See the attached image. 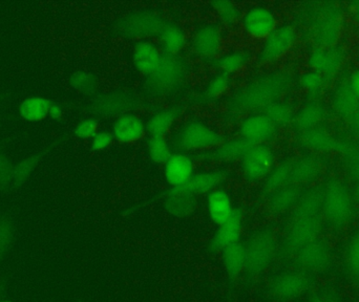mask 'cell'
Returning a JSON list of instances; mask_svg holds the SVG:
<instances>
[{
  "label": "cell",
  "instance_id": "obj_1",
  "mask_svg": "<svg viewBox=\"0 0 359 302\" xmlns=\"http://www.w3.org/2000/svg\"><path fill=\"white\" fill-rule=\"evenodd\" d=\"M290 86V77L284 71L259 76L236 90L228 99L231 115H245L265 109L278 101Z\"/></svg>",
  "mask_w": 359,
  "mask_h": 302
},
{
  "label": "cell",
  "instance_id": "obj_2",
  "mask_svg": "<svg viewBox=\"0 0 359 302\" xmlns=\"http://www.w3.org/2000/svg\"><path fill=\"white\" fill-rule=\"evenodd\" d=\"M280 240L273 229L265 228L255 232L245 245L246 263L244 276L247 284H255L278 257Z\"/></svg>",
  "mask_w": 359,
  "mask_h": 302
},
{
  "label": "cell",
  "instance_id": "obj_3",
  "mask_svg": "<svg viewBox=\"0 0 359 302\" xmlns=\"http://www.w3.org/2000/svg\"><path fill=\"white\" fill-rule=\"evenodd\" d=\"M187 67L185 59L180 55L163 54L159 67L145 79V92L154 98L172 96L185 83Z\"/></svg>",
  "mask_w": 359,
  "mask_h": 302
},
{
  "label": "cell",
  "instance_id": "obj_4",
  "mask_svg": "<svg viewBox=\"0 0 359 302\" xmlns=\"http://www.w3.org/2000/svg\"><path fill=\"white\" fill-rule=\"evenodd\" d=\"M316 276L301 270L280 272L270 278L266 286V294L276 302H290L310 295L316 290Z\"/></svg>",
  "mask_w": 359,
  "mask_h": 302
},
{
  "label": "cell",
  "instance_id": "obj_5",
  "mask_svg": "<svg viewBox=\"0 0 359 302\" xmlns=\"http://www.w3.org/2000/svg\"><path fill=\"white\" fill-rule=\"evenodd\" d=\"M166 23L157 11L142 8L120 17L114 25V31L128 39H147L159 36Z\"/></svg>",
  "mask_w": 359,
  "mask_h": 302
},
{
  "label": "cell",
  "instance_id": "obj_6",
  "mask_svg": "<svg viewBox=\"0 0 359 302\" xmlns=\"http://www.w3.org/2000/svg\"><path fill=\"white\" fill-rule=\"evenodd\" d=\"M144 105L140 95L130 90H115L93 97L86 111L95 117L119 118L139 111Z\"/></svg>",
  "mask_w": 359,
  "mask_h": 302
},
{
  "label": "cell",
  "instance_id": "obj_7",
  "mask_svg": "<svg viewBox=\"0 0 359 302\" xmlns=\"http://www.w3.org/2000/svg\"><path fill=\"white\" fill-rule=\"evenodd\" d=\"M353 196L347 186L339 179H332L324 188L323 213L332 227H345L353 217Z\"/></svg>",
  "mask_w": 359,
  "mask_h": 302
},
{
  "label": "cell",
  "instance_id": "obj_8",
  "mask_svg": "<svg viewBox=\"0 0 359 302\" xmlns=\"http://www.w3.org/2000/svg\"><path fill=\"white\" fill-rule=\"evenodd\" d=\"M225 141L217 130L207 125L204 122H186L174 137V145L181 152L203 151L213 149Z\"/></svg>",
  "mask_w": 359,
  "mask_h": 302
},
{
  "label": "cell",
  "instance_id": "obj_9",
  "mask_svg": "<svg viewBox=\"0 0 359 302\" xmlns=\"http://www.w3.org/2000/svg\"><path fill=\"white\" fill-rule=\"evenodd\" d=\"M322 231L320 215L289 224L284 240L280 245L278 257L283 261H291L304 247L318 240Z\"/></svg>",
  "mask_w": 359,
  "mask_h": 302
},
{
  "label": "cell",
  "instance_id": "obj_10",
  "mask_svg": "<svg viewBox=\"0 0 359 302\" xmlns=\"http://www.w3.org/2000/svg\"><path fill=\"white\" fill-rule=\"evenodd\" d=\"M291 261L294 269L316 276L328 273L332 269L334 255L330 244L318 238L304 247Z\"/></svg>",
  "mask_w": 359,
  "mask_h": 302
},
{
  "label": "cell",
  "instance_id": "obj_11",
  "mask_svg": "<svg viewBox=\"0 0 359 302\" xmlns=\"http://www.w3.org/2000/svg\"><path fill=\"white\" fill-rule=\"evenodd\" d=\"M273 168L274 153L267 145H252L243 156L242 170L247 181H262Z\"/></svg>",
  "mask_w": 359,
  "mask_h": 302
},
{
  "label": "cell",
  "instance_id": "obj_12",
  "mask_svg": "<svg viewBox=\"0 0 359 302\" xmlns=\"http://www.w3.org/2000/svg\"><path fill=\"white\" fill-rule=\"evenodd\" d=\"M223 43L221 27L215 23H204L196 27L191 39L192 50L202 60L212 61L217 58Z\"/></svg>",
  "mask_w": 359,
  "mask_h": 302
},
{
  "label": "cell",
  "instance_id": "obj_13",
  "mask_svg": "<svg viewBox=\"0 0 359 302\" xmlns=\"http://www.w3.org/2000/svg\"><path fill=\"white\" fill-rule=\"evenodd\" d=\"M244 228V212L236 208L233 214L225 223L217 227L208 242V251L211 254L221 253L224 249L240 242Z\"/></svg>",
  "mask_w": 359,
  "mask_h": 302
},
{
  "label": "cell",
  "instance_id": "obj_14",
  "mask_svg": "<svg viewBox=\"0 0 359 302\" xmlns=\"http://www.w3.org/2000/svg\"><path fill=\"white\" fill-rule=\"evenodd\" d=\"M294 29L289 25L276 27V31L266 38L265 43L259 55V61L263 64L274 62L284 56L295 42Z\"/></svg>",
  "mask_w": 359,
  "mask_h": 302
},
{
  "label": "cell",
  "instance_id": "obj_15",
  "mask_svg": "<svg viewBox=\"0 0 359 302\" xmlns=\"http://www.w3.org/2000/svg\"><path fill=\"white\" fill-rule=\"evenodd\" d=\"M341 29V14L337 8H325L318 13L313 25V36L318 48H332Z\"/></svg>",
  "mask_w": 359,
  "mask_h": 302
},
{
  "label": "cell",
  "instance_id": "obj_16",
  "mask_svg": "<svg viewBox=\"0 0 359 302\" xmlns=\"http://www.w3.org/2000/svg\"><path fill=\"white\" fill-rule=\"evenodd\" d=\"M276 16L269 8L257 6L249 8L243 17V27L246 34L255 39H266L276 29Z\"/></svg>",
  "mask_w": 359,
  "mask_h": 302
},
{
  "label": "cell",
  "instance_id": "obj_17",
  "mask_svg": "<svg viewBox=\"0 0 359 302\" xmlns=\"http://www.w3.org/2000/svg\"><path fill=\"white\" fill-rule=\"evenodd\" d=\"M276 128L265 114H253L241 123V138L252 145L264 144L276 136Z\"/></svg>",
  "mask_w": 359,
  "mask_h": 302
},
{
  "label": "cell",
  "instance_id": "obj_18",
  "mask_svg": "<svg viewBox=\"0 0 359 302\" xmlns=\"http://www.w3.org/2000/svg\"><path fill=\"white\" fill-rule=\"evenodd\" d=\"M158 198H163L164 208L177 219L191 217L198 210V196L187 193L179 188H170L160 194Z\"/></svg>",
  "mask_w": 359,
  "mask_h": 302
},
{
  "label": "cell",
  "instance_id": "obj_19",
  "mask_svg": "<svg viewBox=\"0 0 359 302\" xmlns=\"http://www.w3.org/2000/svg\"><path fill=\"white\" fill-rule=\"evenodd\" d=\"M194 173V160L185 152H174L164 164V177L170 188L185 185Z\"/></svg>",
  "mask_w": 359,
  "mask_h": 302
},
{
  "label": "cell",
  "instance_id": "obj_20",
  "mask_svg": "<svg viewBox=\"0 0 359 302\" xmlns=\"http://www.w3.org/2000/svg\"><path fill=\"white\" fill-rule=\"evenodd\" d=\"M221 254L222 263H223L226 280H227L228 290L232 292L241 276L244 275L245 263H246L245 245L240 242H236L224 249Z\"/></svg>",
  "mask_w": 359,
  "mask_h": 302
},
{
  "label": "cell",
  "instance_id": "obj_21",
  "mask_svg": "<svg viewBox=\"0 0 359 302\" xmlns=\"http://www.w3.org/2000/svg\"><path fill=\"white\" fill-rule=\"evenodd\" d=\"M147 123L135 113L126 114L114 122V138L122 144H133L147 134Z\"/></svg>",
  "mask_w": 359,
  "mask_h": 302
},
{
  "label": "cell",
  "instance_id": "obj_22",
  "mask_svg": "<svg viewBox=\"0 0 359 302\" xmlns=\"http://www.w3.org/2000/svg\"><path fill=\"white\" fill-rule=\"evenodd\" d=\"M227 171L223 169L201 171V172L194 173L185 185L177 188L198 198L205 194L207 195L213 190L217 189L227 179Z\"/></svg>",
  "mask_w": 359,
  "mask_h": 302
},
{
  "label": "cell",
  "instance_id": "obj_23",
  "mask_svg": "<svg viewBox=\"0 0 359 302\" xmlns=\"http://www.w3.org/2000/svg\"><path fill=\"white\" fill-rule=\"evenodd\" d=\"M251 146L252 144L240 137L232 140L224 141L215 149L201 153L198 156V158L203 162H234V160H242L243 156Z\"/></svg>",
  "mask_w": 359,
  "mask_h": 302
},
{
  "label": "cell",
  "instance_id": "obj_24",
  "mask_svg": "<svg viewBox=\"0 0 359 302\" xmlns=\"http://www.w3.org/2000/svg\"><path fill=\"white\" fill-rule=\"evenodd\" d=\"M163 54L157 44L149 40H141L133 50V63L139 73L149 76L161 62Z\"/></svg>",
  "mask_w": 359,
  "mask_h": 302
},
{
  "label": "cell",
  "instance_id": "obj_25",
  "mask_svg": "<svg viewBox=\"0 0 359 302\" xmlns=\"http://www.w3.org/2000/svg\"><path fill=\"white\" fill-rule=\"evenodd\" d=\"M323 200H324V188H312L309 191L302 194L299 202L291 211L289 224L320 217L323 210Z\"/></svg>",
  "mask_w": 359,
  "mask_h": 302
},
{
  "label": "cell",
  "instance_id": "obj_26",
  "mask_svg": "<svg viewBox=\"0 0 359 302\" xmlns=\"http://www.w3.org/2000/svg\"><path fill=\"white\" fill-rule=\"evenodd\" d=\"M206 206L209 219L217 227L227 221L236 210L229 193L222 188L207 194Z\"/></svg>",
  "mask_w": 359,
  "mask_h": 302
},
{
  "label": "cell",
  "instance_id": "obj_27",
  "mask_svg": "<svg viewBox=\"0 0 359 302\" xmlns=\"http://www.w3.org/2000/svg\"><path fill=\"white\" fill-rule=\"evenodd\" d=\"M309 63L323 77H332L341 69L343 57L335 48H318L310 55Z\"/></svg>",
  "mask_w": 359,
  "mask_h": 302
},
{
  "label": "cell",
  "instance_id": "obj_28",
  "mask_svg": "<svg viewBox=\"0 0 359 302\" xmlns=\"http://www.w3.org/2000/svg\"><path fill=\"white\" fill-rule=\"evenodd\" d=\"M301 186L294 185V184H287L284 187L274 192L269 196L268 200L267 208L270 214L282 215L292 210L293 207L299 202L302 196Z\"/></svg>",
  "mask_w": 359,
  "mask_h": 302
},
{
  "label": "cell",
  "instance_id": "obj_29",
  "mask_svg": "<svg viewBox=\"0 0 359 302\" xmlns=\"http://www.w3.org/2000/svg\"><path fill=\"white\" fill-rule=\"evenodd\" d=\"M299 140L304 146L318 151L343 152L348 143L334 138L326 130L318 128L302 132Z\"/></svg>",
  "mask_w": 359,
  "mask_h": 302
},
{
  "label": "cell",
  "instance_id": "obj_30",
  "mask_svg": "<svg viewBox=\"0 0 359 302\" xmlns=\"http://www.w3.org/2000/svg\"><path fill=\"white\" fill-rule=\"evenodd\" d=\"M180 107H166L156 111L147 122V132L151 137H165L181 115Z\"/></svg>",
  "mask_w": 359,
  "mask_h": 302
},
{
  "label": "cell",
  "instance_id": "obj_31",
  "mask_svg": "<svg viewBox=\"0 0 359 302\" xmlns=\"http://www.w3.org/2000/svg\"><path fill=\"white\" fill-rule=\"evenodd\" d=\"M322 165L314 156H303L299 160H293L291 170L290 184L302 186L311 183L320 177Z\"/></svg>",
  "mask_w": 359,
  "mask_h": 302
},
{
  "label": "cell",
  "instance_id": "obj_32",
  "mask_svg": "<svg viewBox=\"0 0 359 302\" xmlns=\"http://www.w3.org/2000/svg\"><path fill=\"white\" fill-rule=\"evenodd\" d=\"M53 101L44 97H29L21 102L19 115L25 121L40 122L48 117Z\"/></svg>",
  "mask_w": 359,
  "mask_h": 302
},
{
  "label": "cell",
  "instance_id": "obj_33",
  "mask_svg": "<svg viewBox=\"0 0 359 302\" xmlns=\"http://www.w3.org/2000/svg\"><path fill=\"white\" fill-rule=\"evenodd\" d=\"M164 54L179 56L186 46V34L179 25L166 23L159 35Z\"/></svg>",
  "mask_w": 359,
  "mask_h": 302
},
{
  "label": "cell",
  "instance_id": "obj_34",
  "mask_svg": "<svg viewBox=\"0 0 359 302\" xmlns=\"http://www.w3.org/2000/svg\"><path fill=\"white\" fill-rule=\"evenodd\" d=\"M343 261L346 277L354 287L359 288V231L348 242Z\"/></svg>",
  "mask_w": 359,
  "mask_h": 302
},
{
  "label": "cell",
  "instance_id": "obj_35",
  "mask_svg": "<svg viewBox=\"0 0 359 302\" xmlns=\"http://www.w3.org/2000/svg\"><path fill=\"white\" fill-rule=\"evenodd\" d=\"M293 160H286L280 163L272 169L268 174L264 184L263 195L269 198L274 192L290 183L291 170H292Z\"/></svg>",
  "mask_w": 359,
  "mask_h": 302
},
{
  "label": "cell",
  "instance_id": "obj_36",
  "mask_svg": "<svg viewBox=\"0 0 359 302\" xmlns=\"http://www.w3.org/2000/svg\"><path fill=\"white\" fill-rule=\"evenodd\" d=\"M358 107V98L352 92L349 83L341 84L334 95V109L337 114L348 121Z\"/></svg>",
  "mask_w": 359,
  "mask_h": 302
},
{
  "label": "cell",
  "instance_id": "obj_37",
  "mask_svg": "<svg viewBox=\"0 0 359 302\" xmlns=\"http://www.w3.org/2000/svg\"><path fill=\"white\" fill-rule=\"evenodd\" d=\"M325 111L318 103H309L306 105L295 117V124L301 132L313 130L324 119Z\"/></svg>",
  "mask_w": 359,
  "mask_h": 302
},
{
  "label": "cell",
  "instance_id": "obj_38",
  "mask_svg": "<svg viewBox=\"0 0 359 302\" xmlns=\"http://www.w3.org/2000/svg\"><path fill=\"white\" fill-rule=\"evenodd\" d=\"M248 61L249 56L247 53L243 52V50H234V52L222 55L217 59L215 64H217L219 73L230 76L242 71L246 67Z\"/></svg>",
  "mask_w": 359,
  "mask_h": 302
},
{
  "label": "cell",
  "instance_id": "obj_39",
  "mask_svg": "<svg viewBox=\"0 0 359 302\" xmlns=\"http://www.w3.org/2000/svg\"><path fill=\"white\" fill-rule=\"evenodd\" d=\"M230 84H231L230 76L219 73L207 83L206 88L198 96V102L206 104V103L217 100L219 97L223 96L229 90Z\"/></svg>",
  "mask_w": 359,
  "mask_h": 302
},
{
  "label": "cell",
  "instance_id": "obj_40",
  "mask_svg": "<svg viewBox=\"0 0 359 302\" xmlns=\"http://www.w3.org/2000/svg\"><path fill=\"white\" fill-rule=\"evenodd\" d=\"M43 154L44 152L33 154V156H29V158H25V160H20L18 164L15 165L14 169H13V188L17 189V188L21 187L27 183L32 173L39 165Z\"/></svg>",
  "mask_w": 359,
  "mask_h": 302
},
{
  "label": "cell",
  "instance_id": "obj_41",
  "mask_svg": "<svg viewBox=\"0 0 359 302\" xmlns=\"http://www.w3.org/2000/svg\"><path fill=\"white\" fill-rule=\"evenodd\" d=\"M69 83L76 92L84 96H94L98 90V79L90 71H75L69 78Z\"/></svg>",
  "mask_w": 359,
  "mask_h": 302
},
{
  "label": "cell",
  "instance_id": "obj_42",
  "mask_svg": "<svg viewBox=\"0 0 359 302\" xmlns=\"http://www.w3.org/2000/svg\"><path fill=\"white\" fill-rule=\"evenodd\" d=\"M16 234L14 221L8 215L0 217V265L8 256Z\"/></svg>",
  "mask_w": 359,
  "mask_h": 302
},
{
  "label": "cell",
  "instance_id": "obj_43",
  "mask_svg": "<svg viewBox=\"0 0 359 302\" xmlns=\"http://www.w3.org/2000/svg\"><path fill=\"white\" fill-rule=\"evenodd\" d=\"M149 158L156 164H165L172 156V146L165 137H151L147 143Z\"/></svg>",
  "mask_w": 359,
  "mask_h": 302
},
{
  "label": "cell",
  "instance_id": "obj_44",
  "mask_svg": "<svg viewBox=\"0 0 359 302\" xmlns=\"http://www.w3.org/2000/svg\"><path fill=\"white\" fill-rule=\"evenodd\" d=\"M265 115L276 124V126H287L294 120V114L290 105L282 101H276L268 105L265 109Z\"/></svg>",
  "mask_w": 359,
  "mask_h": 302
},
{
  "label": "cell",
  "instance_id": "obj_45",
  "mask_svg": "<svg viewBox=\"0 0 359 302\" xmlns=\"http://www.w3.org/2000/svg\"><path fill=\"white\" fill-rule=\"evenodd\" d=\"M222 22L226 25H234L241 18L240 8L229 0H217L211 4Z\"/></svg>",
  "mask_w": 359,
  "mask_h": 302
},
{
  "label": "cell",
  "instance_id": "obj_46",
  "mask_svg": "<svg viewBox=\"0 0 359 302\" xmlns=\"http://www.w3.org/2000/svg\"><path fill=\"white\" fill-rule=\"evenodd\" d=\"M13 166L4 154L0 156V191L8 192L13 188Z\"/></svg>",
  "mask_w": 359,
  "mask_h": 302
},
{
  "label": "cell",
  "instance_id": "obj_47",
  "mask_svg": "<svg viewBox=\"0 0 359 302\" xmlns=\"http://www.w3.org/2000/svg\"><path fill=\"white\" fill-rule=\"evenodd\" d=\"M99 132V122L95 118H86L77 124L75 135L81 140H92Z\"/></svg>",
  "mask_w": 359,
  "mask_h": 302
},
{
  "label": "cell",
  "instance_id": "obj_48",
  "mask_svg": "<svg viewBox=\"0 0 359 302\" xmlns=\"http://www.w3.org/2000/svg\"><path fill=\"white\" fill-rule=\"evenodd\" d=\"M301 84L307 92H318L325 84V77L316 71H308L301 78Z\"/></svg>",
  "mask_w": 359,
  "mask_h": 302
},
{
  "label": "cell",
  "instance_id": "obj_49",
  "mask_svg": "<svg viewBox=\"0 0 359 302\" xmlns=\"http://www.w3.org/2000/svg\"><path fill=\"white\" fill-rule=\"evenodd\" d=\"M347 158L348 166L350 172L353 175L354 179L359 183V149L354 145L348 143L346 149L341 152Z\"/></svg>",
  "mask_w": 359,
  "mask_h": 302
},
{
  "label": "cell",
  "instance_id": "obj_50",
  "mask_svg": "<svg viewBox=\"0 0 359 302\" xmlns=\"http://www.w3.org/2000/svg\"><path fill=\"white\" fill-rule=\"evenodd\" d=\"M309 302H341V299L333 289L322 288L309 295Z\"/></svg>",
  "mask_w": 359,
  "mask_h": 302
},
{
  "label": "cell",
  "instance_id": "obj_51",
  "mask_svg": "<svg viewBox=\"0 0 359 302\" xmlns=\"http://www.w3.org/2000/svg\"><path fill=\"white\" fill-rule=\"evenodd\" d=\"M114 137L109 132H99L90 142V147L94 151H102L113 142Z\"/></svg>",
  "mask_w": 359,
  "mask_h": 302
},
{
  "label": "cell",
  "instance_id": "obj_52",
  "mask_svg": "<svg viewBox=\"0 0 359 302\" xmlns=\"http://www.w3.org/2000/svg\"><path fill=\"white\" fill-rule=\"evenodd\" d=\"M63 109L58 103L53 102L52 107H50V111H48V117L54 121H59L62 118Z\"/></svg>",
  "mask_w": 359,
  "mask_h": 302
},
{
  "label": "cell",
  "instance_id": "obj_53",
  "mask_svg": "<svg viewBox=\"0 0 359 302\" xmlns=\"http://www.w3.org/2000/svg\"><path fill=\"white\" fill-rule=\"evenodd\" d=\"M348 122H349L354 134L359 138V107L354 111L353 115L348 119Z\"/></svg>",
  "mask_w": 359,
  "mask_h": 302
},
{
  "label": "cell",
  "instance_id": "obj_54",
  "mask_svg": "<svg viewBox=\"0 0 359 302\" xmlns=\"http://www.w3.org/2000/svg\"><path fill=\"white\" fill-rule=\"evenodd\" d=\"M350 88H351L352 92L355 94L359 100V71H355L353 75L351 76V79L349 81Z\"/></svg>",
  "mask_w": 359,
  "mask_h": 302
},
{
  "label": "cell",
  "instance_id": "obj_55",
  "mask_svg": "<svg viewBox=\"0 0 359 302\" xmlns=\"http://www.w3.org/2000/svg\"><path fill=\"white\" fill-rule=\"evenodd\" d=\"M352 196H353L354 202L358 203L359 205V183L356 184L353 193H352Z\"/></svg>",
  "mask_w": 359,
  "mask_h": 302
},
{
  "label": "cell",
  "instance_id": "obj_56",
  "mask_svg": "<svg viewBox=\"0 0 359 302\" xmlns=\"http://www.w3.org/2000/svg\"><path fill=\"white\" fill-rule=\"evenodd\" d=\"M6 282L4 280H0V301L4 296V290H6Z\"/></svg>",
  "mask_w": 359,
  "mask_h": 302
},
{
  "label": "cell",
  "instance_id": "obj_57",
  "mask_svg": "<svg viewBox=\"0 0 359 302\" xmlns=\"http://www.w3.org/2000/svg\"><path fill=\"white\" fill-rule=\"evenodd\" d=\"M356 12V16H358V18L359 19V2L355 4V8H354Z\"/></svg>",
  "mask_w": 359,
  "mask_h": 302
},
{
  "label": "cell",
  "instance_id": "obj_58",
  "mask_svg": "<svg viewBox=\"0 0 359 302\" xmlns=\"http://www.w3.org/2000/svg\"><path fill=\"white\" fill-rule=\"evenodd\" d=\"M0 302H12V301H1Z\"/></svg>",
  "mask_w": 359,
  "mask_h": 302
},
{
  "label": "cell",
  "instance_id": "obj_59",
  "mask_svg": "<svg viewBox=\"0 0 359 302\" xmlns=\"http://www.w3.org/2000/svg\"><path fill=\"white\" fill-rule=\"evenodd\" d=\"M0 156H1V152H0Z\"/></svg>",
  "mask_w": 359,
  "mask_h": 302
}]
</instances>
